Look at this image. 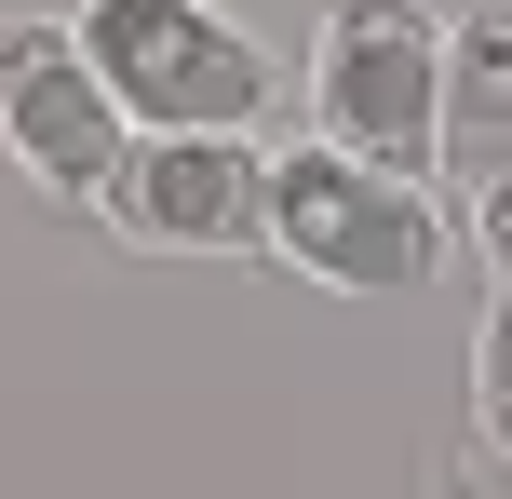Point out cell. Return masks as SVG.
<instances>
[{
	"instance_id": "52a82bcc",
	"label": "cell",
	"mask_w": 512,
	"mask_h": 499,
	"mask_svg": "<svg viewBox=\"0 0 512 499\" xmlns=\"http://www.w3.org/2000/svg\"><path fill=\"white\" fill-rule=\"evenodd\" d=\"M472 432L512 459V284L486 297V324H472Z\"/></svg>"
},
{
	"instance_id": "8992f818",
	"label": "cell",
	"mask_w": 512,
	"mask_h": 499,
	"mask_svg": "<svg viewBox=\"0 0 512 499\" xmlns=\"http://www.w3.org/2000/svg\"><path fill=\"white\" fill-rule=\"evenodd\" d=\"M445 176L459 189L512 176V14H459L445 41Z\"/></svg>"
},
{
	"instance_id": "7a4b0ae2",
	"label": "cell",
	"mask_w": 512,
	"mask_h": 499,
	"mask_svg": "<svg viewBox=\"0 0 512 499\" xmlns=\"http://www.w3.org/2000/svg\"><path fill=\"white\" fill-rule=\"evenodd\" d=\"M68 27L108 68L135 135H256V108H270V54L216 0H81Z\"/></svg>"
},
{
	"instance_id": "277c9868",
	"label": "cell",
	"mask_w": 512,
	"mask_h": 499,
	"mask_svg": "<svg viewBox=\"0 0 512 499\" xmlns=\"http://www.w3.org/2000/svg\"><path fill=\"white\" fill-rule=\"evenodd\" d=\"M135 149L108 68L81 54L68 14H14L0 27V162H14L41 203H108V162Z\"/></svg>"
},
{
	"instance_id": "5b68a950",
	"label": "cell",
	"mask_w": 512,
	"mask_h": 499,
	"mask_svg": "<svg viewBox=\"0 0 512 499\" xmlns=\"http://www.w3.org/2000/svg\"><path fill=\"white\" fill-rule=\"evenodd\" d=\"M95 216L149 257H256L270 243V149L256 135H135L108 162Z\"/></svg>"
},
{
	"instance_id": "6da1fadb",
	"label": "cell",
	"mask_w": 512,
	"mask_h": 499,
	"mask_svg": "<svg viewBox=\"0 0 512 499\" xmlns=\"http://www.w3.org/2000/svg\"><path fill=\"white\" fill-rule=\"evenodd\" d=\"M270 257L337 284V297H405L445 270V203L405 162H364V149L310 135L297 162H270Z\"/></svg>"
},
{
	"instance_id": "3957f363",
	"label": "cell",
	"mask_w": 512,
	"mask_h": 499,
	"mask_svg": "<svg viewBox=\"0 0 512 499\" xmlns=\"http://www.w3.org/2000/svg\"><path fill=\"white\" fill-rule=\"evenodd\" d=\"M445 41L459 27L432 0H324L310 41V135L364 162H445Z\"/></svg>"
},
{
	"instance_id": "ba28073f",
	"label": "cell",
	"mask_w": 512,
	"mask_h": 499,
	"mask_svg": "<svg viewBox=\"0 0 512 499\" xmlns=\"http://www.w3.org/2000/svg\"><path fill=\"white\" fill-rule=\"evenodd\" d=\"M472 243H486V270L512 284V176H499V189H472Z\"/></svg>"
}]
</instances>
